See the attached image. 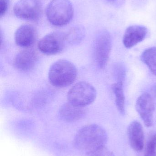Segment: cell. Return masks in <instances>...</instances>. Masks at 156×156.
Instances as JSON below:
<instances>
[{
  "instance_id": "cell-1",
  "label": "cell",
  "mask_w": 156,
  "mask_h": 156,
  "mask_svg": "<svg viewBox=\"0 0 156 156\" xmlns=\"http://www.w3.org/2000/svg\"><path fill=\"white\" fill-rule=\"evenodd\" d=\"M106 131L97 124H89L82 127L74 138V145L86 154L104 147L108 141Z\"/></svg>"
},
{
  "instance_id": "cell-2",
  "label": "cell",
  "mask_w": 156,
  "mask_h": 156,
  "mask_svg": "<svg viewBox=\"0 0 156 156\" xmlns=\"http://www.w3.org/2000/svg\"><path fill=\"white\" fill-rule=\"evenodd\" d=\"M77 76V69L71 61L60 59L52 64L48 73L50 83L57 88H64L71 85Z\"/></svg>"
},
{
  "instance_id": "cell-3",
  "label": "cell",
  "mask_w": 156,
  "mask_h": 156,
  "mask_svg": "<svg viewBox=\"0 0 156 156\" xmlns=\"http://www.w3.org/2000/svg\"><path fill=\"white\" fill-rule=\"evenodd\" d=\"M73 8L69 0H52L46 9L47 18L55 26L61 27L68 23L73 16Z\"/></svg>"
},
{
  "instance_id": "cell-4",
  "label": "cell",
  "mask_w": 156,
  "mask_h": 156,
  "mask_svg": "<svg viewBox=\"0 0 156 156\" xmlns=\"http://www.w3.org/2000/svg\"><path fill=\"white\" fill-rule=\"evenodd\" d=\"M97 96L96 89L87 82H79L72 86L67 95L68 102L79 107H85L92 103Z\"/></svg>"
},
{
  "instance_id": "cell-5",
  "label": "cell",
  "mask_w": 156,
  "mask_h": 156,
  "mask_svg": "<svg viewBox=\"0 0 156 156\" xmlns=\"http://www.w3.org/2000/svg\"><path fill=\"white\" fill-rule=\"evenodd\" d=\"M67 44L65 33L54 32L42 37L38 44V50L45 55H56L63 51Z\"/></svg>"
},
{
  "instance_id": "cell-6",
  "label": "cell",
  "mask_w": 156,
  "mask_h": 156,
  "mask_svg": "<svg viewBox=\"0 0 156 156\" xmlns=\"http://www.w3.org/2000/svg\"><path fill=\"white\" fill-rule=\"evenodd\" d=\"M112 40L108 31H101L96 36L94 44V57L97 66L101 69L107 65L111 54Z\"/></svg>"
},
{
  "instance_id": "cell-7",
  "label": "cell",
  "mask_w": 156,
  "mask_h": 156,
  "mask_svg": "<svg viewBox=\"0 0 156 156\" xmlns=\"http://www.w3.org/2000/svg\"><path fill=\"white\" fill-rule=\"evenodd\" d=\"M42 11V4L39 0H19L13 7L16 16L28 21L39 19Z\"/></svg>"
},
{
  "instance_id": "cell-8",
  "label": "cell",
  "mask_w": 156,
  "mask_h": 156,
  "mask_svg": "<svg viewBox=\"0 0 156 156\" xmlns=\"http://www.w3.org/2000/svg\"><path fill=\"white\" fill-rule=\"evenodd\" d=\"M136 109L147 127L153 125L155 104L152 95L143 94L136 100Z\"/></svg>"
},
{
  "instance_id": "cell-9",
  "label": "cell",
  "mask_w": 156,
  "mask_h": 156,
  "mask_svg": "<svg viewBox=\"0 0 156 156\" xmlns=\"http://www.w3.org/2000/svg\"><path fill=\"white\" fill-rule=\"evenodd\" d=\"M38 58V55L34 49L29 48L23 49L15 57L13 66L19 71L28 72L34 67Z\"/></svg>"
},
{
  "instance_id": "cell-10",
  "label": "cell",
  "mask_w": 156,
  "mask_h": 156,
  "mask_svg": "<svg viewBox=\"0 0 156 156\" xmlns=\"http://www.w3.org/2000/svg\"><path fill=\"white\" fill-rule=\"evenodd\" d=\"M37 37L36 28L31 25L24 24L17 28L15 33L16 44L22 48L31 47L35 42Z\"/></svg>"
},
{
  "instance_id": "cell-11",
  "label": "cell",
  "mask_w": 156,
  "mask_h": 156,
  "mask_svg": "<svg viewBox=\"0 0 156 156\" xmlns=\"http://www.w3.org/2000/svg\"><path fill=\"white\" fill-rule=\"evenodd\" d=\"M147 29L141 25H132L127 27L123 38L124 45L126 48L133 47L144 40L147 34Z\"/></svg>"
},
{
  "instance_id": "cell-12",
  "label": "cell",
  "mask_w": 156,
  "mask_h": 156,
  "mask_svg": "<svg viewBox=\"0 0 156 156\" xmlns=\"http://www.w3.org/2000/svg\"><path fill=\"white\" fill-rule=\"evenodd\" d=\"M128 136L130 145L133 150L140 152L144 146V133L141 124L137 121L131 123L128 128Z\"/></svg>"
},
{
  "instance_id": "cell-13",
  "label": "cell",
  "mask_w": 156,
  "mask_h": 156,
  "mask_svg": "<svg viewBox=\"0 0 156 156\" xmlns=\"http://www.w3.org/2000/svg\"><path fill=\"white\" fill-rule=\"evenodd\" d=\"M59 112L62 120L71 122L82 119L86 114V110L85 107L76 106L68 102L61 105Z\"/></svg>"
},
{
  "instance_id": "cell-14",
  "label": "cell",
  "mask_w": 156,
  "mask_h": 156,
  "mask_svg": "<svg viewBox=\"0 0 156 156\" xmlns=\"http://www.w3.org/2000/svg\"><path fill=\"white\" fill-rule=\"evenodd\" d=\"M66 40L67 44L74 45L80 43L85 37L84 28L80 26L71 27L65 33Z\"/></svg>"
},
{
  "instance_id": "cell-15",
  "label": "cell",
  "mask_w": 156,
  "mask_h": 156,
  "mask_svg": "<svg viewBox=\"0 0 156 156\" xmlns=\"http://www.w3.org/2000/svg\"><path fill=\"white\" fill-rule=\"evenodd\" d=\"M112 90L115 97V103L118 111L122 114H125V97L123 82L117 81L112 85Z\"/></svg>"
},
{
  "instance_id": "cell-16",
  "label": "cell",
  "mask_w": 156,
  "mask_h": 156,
  "mask_svg": "<svg viewBox=\"0 0 156 156\" xmlns=\"http://www.w3.org/2000/svg\"><path fill=\"white\" fill-rule=\"evenodd\" d=\"M141 59L156 76V47L150 48L144 50L141 55Z\"/></svg>"
},
{
  "instance_id": "cell-17",
  "label": "cell",
  "mask_w": 156,
  "mask_h": 156,
  "mask_svg": "<svg viewBox=\"0 0 156 156\" xmlns=\"http://www.w3.org/2000/svg\"><path fill=\"white\" fill-rule=\"evenodd\" d=\"M144 156H156V134L149 139Z\"/></svg>"
},
{
  "instance_id": "cell-18",
  "label": "cell",
  "mask_w": 156,
  "mask_h": 156,
  "mask_svg": "<svg viewBox=\"0 0 156 156\" xmlns=\"http://www.w3.org/2000/svg\"><path fill=\"white\" fill-rule=\"evenodd\" d=\"M87 156H114L113 153L105 146L87 153Z\"/></svg>"
},
{
  "instance_id": "cell-19",
  "label": "cell",
  "mask_w": 156,
  "mask_h": 156,
  "mask_svg": "<svg viewBox=\"0 0 156 156\" xmlns=\"http://www.w3.org/2000/svg\"><path fill=\"white\" fill-rule=\"evenodd\" d=\"M115 75L117 78V81L124 82L125 79V71L123 66L118 65L115 67Z\"/></svg>"
},
{
  "instance_id": "cell-20",
  "label": "cell",
  "mask_w": 156,
  "mask_h": 156,
  "mask_svg": "<svg viewBox=\"0 0 156 156\" xmlns=\"http://www.w3.org/2000/svg\"><path fill=\"white\" fill-rule=\"evenodd\" d=\"M1 9H0V15L2 17L7 11L9 5V0H0Z\"/></svg>"
},
{
  "instance_id": "cell-21",
  "label": "cell",
  "mask_w": 156,
  "mask_h": 156,
  "mask_svg": "<svg viewBox=\"0 0 156 156\" xmlns=\"http://www.w3.org/2000/svg\"><path fill=\"white\" fill-rule=\"evenodd\" d=\"M151 92H152V94L154 95V97H156V85L153 86L151 90Z\"/></svg>"
},
{
  "instance_id": "cell-22",
  "label": "cell",
  "mask_w": 156,
  "mask_h": 156,
  "mask_svg": "<svg viewBox=\"0 0 156 156\" xmlns=\"http://www.w3.org/2000/svg\"><path fill=\"white\" fill-rule=\"evenodd\" d=\"M108 1H115V0H108Z\"/></svg>"
}]
</instances>
